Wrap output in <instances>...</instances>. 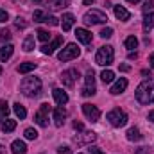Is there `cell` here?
<instances>
[{
  "mask_svg": "<svg viewBox=\"0 0 154 154\" xmlns=\"http://www.w3.org/2000/svg\"><path fill=\"white\" fill-rule=\"evenodd\" d=\"M52 95H54V100H56L57 106H65V104L68 102V95H66V91H63L61 88H54V90H52Z\"/></svg>",
  "mask_w": 154,
  "mask_h": 154,
  "instance_id": "14",
  "label": "cell"
},
{
  "mask_svg": "<svg viewBox=\"0 0 154 154\" xmlns=\"http://www.w3.org/2000/svg\"><path fill=\"white\" fill-rule=\"evenodd\" d=\"M79 54H81V48L77 47L75 43H68V45L57 54V59H59V61H70V59L79 57Z\"/></svg>",
  "mask_w": 154,
  "mask_h": 154,
  "instance_id": "6",
  "label": "cell"
},
{
  "mask_svg": "<svg viewBox=\"0 0 154 154\" xmlns=\"http://www.w3.org/2000/svg\"><path fill=\"white\" fill-rule=\"evenodd\" d=\"M134 154H149V149H145V147H140V149H138Z\"/></svg>",
  "mask_w": 154,
  "mask_h": 154,
  "instance_id": "42",
  "label": "cell"
},
{
  "mask_svg": "<svg viewBox=\"0 0 154 154\" xmlns=\"http://www.w3.org/2000/svg\"><path fill=\"white\" fill-rule=\"evenodd\" d=\"M48 113H50V106H48V104H41V106H39V111L34 115L36 124L41 125V127H47V125H48Z\"/></svg>",
  "mask_w": 154,
  "mask_h": 154,
  "instance_id": "8",
  "label": "cell"
},
{
  "mask_svg": "<svg viewBox=\"0 0 154 154\" xmlns=\"http://www.w3.org/2000/svg\"><path fill=\"white\" fill-rule=\"evenodd\" d=\"M61 20H63V22H61V27H63V31L66 32V31L72 29V25H74V22H75V16H74L72 13H66V14H63Z\"/></svg>",
  "mask_w": 154,
  "mask_h": 154,
  "instance_id": "16",
  "label": "cell"
},
{
  "mask_svg": "<svg viewBox=\"0 0 154 154\" xmlns=\"http://www.w3.org/2000/svg\"><path fill=\"white\" fill-rule=\"evenodd\" d=\"M136 100L140 104H152L154 102V77L145 79L143 82H140V86L136 88Z\"/></svg>",
  "mask_w": 154,
  "mask_h": 154,
  "instance_id": "1",
  "label": "cell"
},
{
  "mask_svg": "<svg viewBox=\"0 0 154 154\" xmlns=\"http://www.w3.org/2000/svg\"><path fill=\"white\" fill-rule=\"evenodd\" d=\"M36 34H38L39 41H48V39H50V32H48V31H45V29H38V32H36Z\"/></svg>",
  "mask_w": 154,
  "mask_h": 154,
  "instance_id": "32",
  "label": "cell"
},
{
  "mask_svg": "<svg viewBox=\"0 0 154 154\" xmlns=\"http://www.w3.org/2000/svg\"><path fill=\"white\" fill-rule=\"evenodd\" d=\"M79 79V72H77L75 68H70V70H65L63 74H61V81H63V84L65 86H74L75 84V81Z\"/></svg>",
  "mask_w": 154,
  "mask_h": 154,
  "instance_id": "11",
  "label": "cell"
},
{
  "mask_svg": "<svg viewBox=\"0 0 154 154\" xmlns=\"http://www.w3.org/2000/svg\"><path fill=\"white\" fill-rule=\"evenodd\" d=\"M82 22L86 23V25H95V23H106L108 22V16L102 13V11H99V9H91V11H88L84 16H82Z\"/></svg>",
  "mask_w": 154,
  "mask_h": 154,
  "instance_id": "4",
  "label": "cell"
},
{
  "mask_svg": "<svg viewBox=\"0 0 154 154\" xmlns=\"http://www.w3.org/2000/svg\"><path fill=\"white\" fill-rule=\"evenodd\" d=\"M0 154H4V147L2 145H0Z\"/></svg>",
  "mask_w": 154,
  "mask_h": 154,
  "instance_id": "50",
  "label": "cell"
},
{
  "mask_svg": "<svg viewBox=\"0 0 154 154\" xmlns=\"http://www.w3.org/2000/svg\"><path fill=\"white\" fill-rule=\"evenodd\" d=\"M129 4H136V2H140V0H127Z\"/></svg>",
  "mask_w": 154,
  "mask_h": 154,
  "instance_id": "49",
  "label": "cell"
},
{
  "mask_svg": "<svg viewBox=\"0 0 154 154\" xmlns=\"http://www.w3.org/2000/svg\"><path fill=\"white\" fill-rule=\"evenodd\" d=\"M52 118H54V124H56L57 127H61V125L65 124V118H66L65 108H63V106H57V108L52 111Z\"/></svg>",
  "mask_w": 154,
  "mask_h": 154,
  "instance_id": "12",
  "label": "cell"
},
{
  "mask_svg": "<svg viewBox=\"0 0 154 154\" xmlns=\"http://www.w3.org/2000/svg\"><path fill=\"white\" fill-rule=\"evenodd\" d=\"M22 20H23V18H20V16L16 18V27H20V29H23V27H25V22H22Z\"/></svg>",
  "mask_w": 154,
  "mask_h": 154,
  "instance_id": "40",
  "label": "cell"
},
{
  "mask_svg": "<svg viewBox=\"0 0 154 154\" xmlns=\"http://www.w3.org/2000/svg\"><path fill=\"white\" fill-rule=\"evenodd\" d=\"M84 81H86V84H84V88L81 90V93H82L84 97L95 95V72H93V70H88Z\"/></svg>",
  "mask_w": 154,
  "mask_h": 154,
  "instance_id": "7",
  "label": "cell"
},
{
  "mask_svg": "<svg viewBox=\"0 0 154 154\" xmlns=\"http://www.w3.org/2000/svg\"><path fill=\"white\" fill-rule=\"evenodd\" d=\"M125 88H127V79H124V77H120V79L116 81L115 84L111 86V90H109V91H111L113 95H120L122 91H125Z\"/></svg>",
  "mask_w": 154,
  "mask_h": 154,
  "instance_id": "15",
  "label": "cell"
},
{
  "mask_svg": "<svg viewBox=\"0 0 154 154\" xmlns=\"http://www.w3.org/2000/svg\"><path fill=\"white\" fill-rule=\"evenodd\" d=\"M20 90L25 97H38L41 93V81L38 77H25L20 84Z\"/></svg>",
  "mask_w": 154,
  "mask_h": 154,
  "instance_id": "2",
  "label": "cell"
},
{
  "mask_svg": "<svg viewBox=\"0 0 154 154\" xmlns=\"http://www.w3.org/2000/svg\"><path fill=\"white\" fill-rule=\"evenodd\" d=\"M124 45H125V48L133 50V48H136V47H138V39L134 38V36H129V38L124 41Z\"/></svg>",
  "mask_w": 154,
  "mask_h": 154,
  "instance_id": "29",
  "label": "cell"
},
{
  "mask_svg": "<svg viewBox=\"0 0 154 154\" xmlns=\"http://www.w3.org/2000/svg\"><path fill=\"white\" fill-rule=\"evenodd\" d=\"M34 2H39V0H34Z\"/></svg>",
  "mask_w": 154,
  "mask_h": 154,
  "instance_id": "52",
  "label": "cell"
},
{
  "mask_svg": "<svg viewBox=\"0 0 154 154\" xmlns=\"http://www.w3.org/2000/svg\"><path fill=\"white\" fill-rule=\"evenodd\" d=\"M90 152H91V154H104L99 147H90Z\"/></svg>",
  "mask_w": 154,
  "mask_h": 154,
  "instance_id": "41",
  "label": "cell"
},
{
  "mask_svg": "<svg viewBox=\"0 0 154 154\" xmlns=\"http://www.w3.org/2000/svg\"><path fill=\"white\" fill-rule=\"evenodd\" d=\"M0 129H2L4 133H11V131H14V129H16V120L5 118V120L0 124Z\"/></svg>",
  "mask_w": 154,
  "mask_h": 154,
  "instance_id": "22",
  "label": "cell"
},
{
  "mask_svg": "<svg viewBox=\"0 0 154 154\" xmlns=\"http://www.w3.org/2000/svg\"><path fill=\"white\" fill-rule=\"evenodd\" d=\"M113 11H115V16L118 20H122V22H127V20L131 18V13H129L125 7H122V5H115Z\"/></svg>",
  "mask_w": 154,
  "mask_h": 154,
  "instance_id": "17",
  "label": "cell"
},
{
  "mask_svg": "<svg viewBox=\"0 0 154 154\" xmlns=\"http://www.w3.org/2000/svg\"><path fill=\"white\" fill-rule=\"evenodd\" d=\"M95 140H97V134H95L93 131H82L81 134L74 136V142H75L77 145H90V143L95 142Z\"/></svg>",
  "mask_w": 154,
  "mask_h": 154,
  "instance_id": "9",
  "label": "cell"
},
{
  "mask_svg": "<svg viewBox=\"0 0 154 154\" xmlns=\"http://www.w3.org/2000/svg\"><path fill=\"white\" fill-rule=\"evenodd\" d=\"M13 109H14V113H16V116H18L20 120H23V118L27 116V109H25V108H23V106H22L20 102H16Z\"/></svg>",
  "mask_w": 154,
  "mask_h": 154,
  "instance_id": "28",
  "label": "cell"
},
{
  "mask_svg": "<svg viewBox=\"0 0 154 154\" xmlns=\"http://www.w3.org/2000/svg\"><path fill=\"white\" fill-rule=\"evenodd\" d=\"M152 27H154V13H145V16H143V31L149 32Z\"/></svg>",
  "mask_w": 154,
  "mask_h": 154,
  "instance_id": "23",
  "label": "cell"
},
{
  "mask_svg": "<svg viewBox=\"0 0 154 154\" xmlns=\"http://www.w3.org/2000/svg\"><path fill=\"white\" fill-rule=\"evenodd\" d=\"M0 74H2V66H0Z\"/></svg>",
  "mask_w": 154,
  "mask_h": 154,
  "instance_id": "51",
  "label": "cell"
},
{
  "mask_svg": "<svg viewBox=\"0 0 154 154\" xmlns=\"http://www.w3.org/2000/svg\"><path fill=\"white\" fill-rule=\"evenodd\" d=\"M113 57H115V52H113V47L111 45H104L97 50V56H95V63L100 65V66H109L113 63Z\"/></svg>",
  "mask_w": 154,
  "mask_h": 154,
  "instance_id": "3",
  "label": "cell"
},
{
  "mask_svg": "<svg viewBox=\"0 0 154 154\" xmlns=\"http://www.w3.org/2000/svg\"><path fill=\"white\" fill-rule=\"evenodd\" d=\"M149 63H151V68L154 70V54L151 56V57H149Z\"/></svg>",
  "mask_w": 154,
  "mask_h": 154,
  "instance_id": "46",
  "label": "cell"
},
{
  "mask_svg": "<svg viewBox=\"0 0 154 154\" xmlns=\"http://www.w3.org/2000/svg\"><path fill=\"white\" fill-rule=\"evenodd\" d=\"M25 138H27V140H36V138H38V131L32 129V127H27V129H25Z\"/></svg>",
  "mask_w": 154,
  "mask_h": 154,
  "instance_id": "31",
  "label": "cell"
},
{
  "mask_svg": "<svg viewBox=\"0 0 154 154\" xmlns=\"http://www.w3.org/2000/svg\"><path fill=\"white\" fill-rule=\"evenodd\" d=\"M7 20H9V14H7V11L0 9V23H4V22H7Z\"/></svg>",
  "mask_w": 154,
  "mask_h": 154,
  "instance_id": "37",
  "label": "cell"
},
{
  "mask_svg": "<svg viewBox=\"0 0 154 154\" xmlns=\"http://www.w3.org/2000/svg\"><path fill=\"white\" fill-rule=\"evenodd\" d=\"M7 115H9V104L5 100H0V124L7 118Z\"/></svg>",
  "mask_w": 154,
  "mask_h": 154,
  "instance_id": "26",
  "label": "cell"
},
{
  "mask_svg": "<svg viewBox=\"0 0 154 154\" xmlns=\"http://www.w3.org/2000/svg\"><path fill=\"white\" fill-rule=\"evenodd\" d=\"M34 45H36V39H34V36H27L22 47H23V50H25V52H31V50H34Z\"/></svg>",
  "mask_w": 154,
  "mask_h": 154,
  "instance_id": "27",
  "label": "cell"
},
{
  "mask_svg": "<svg viewBox=\"0 0 154 154\" xmlns=\"http://www.w3.org/2000/svg\"><path fill=\"white\" fill-rule=\"evenodd\" d=\"M127 140H129V142H140V140H142L140 129H138V127H131V129L127 131Z\"/></svg>",
  "mask_w": 154,
  "mask_h": 154,
  "instance_id": "24",
  "label": "cell"
},
{
  "mask_svg": "<svg viewBox=\"0 0 154 154\" xmlns=\"http://www.w3.org/2000/svg\"><path fill=\"white\" fill-rule=\"evenodd\" d=\"M154 7V0H145L143 2V13H151Z\"/></svg>",
  "mask_w": 154,
  "mask_h": 154,
  "instance_id": "36",
  "label": "cell"
},
{
  "mask_svg": "<svg viewBox=\"0 0 154 154\" xmlns=\"http://www.w3.org/2000/svg\"><path fill=\"white\" fill-rule=\"evenodd\" d=\"M11 38V32L9 31H0V39L2 41H5V39H9Z\"/></svg>",
  "mask_w": 154,
  "mask_h": 154,
  "instance_id": "39",
  "label": "cell"
},
{
  "mask_svg": "<svg viewBox=\"0 0 154 154\" xmlns=\"http://www.w3.org/2000/svg\"><path fill=\"white\" fill-rule=\"evenodd\" d=\"M70 5V0H48V7L52 11H59V9H65Z\"/></svg>",
  "mask_w": 154,
  "mask_h": 154,
  "instance_id": "21",
  "label": "cell"
},
{
  "mask_svg": "<svg viewBox=\"0 0 154 154\" xmlns=\"http://www.w3.org/2000/svg\"><path fill=\"white\" fill-rule=\"evenodd\" d=\"M75 36H77V39H79L81 43H84V45L91 43V32H90V31H86V29H77Z\"/></svg>",
  "mask_w": 154,
  "mask_h": 154,
  "instance_id": "20",
  "label": "cell"
},
{
  "mask_svg": "<svg viewBox=\"0 0 154 154\" xmlns=\"http://www.w3.org/2000/svg\"><path fill=\"white\" fill-rule=\"evenodd\" d=\"M34 68H36V63L29 61V63H22L16 70H18V74H29V72H32Z\"/></svg>",
  "mask_w": 154,
  "mask_h": 154,
  "instance_id": "25",
  "label": "cell"
},
{
  "mask_svg": "<svg viewBox=\"0 0 154 154\" xmlns=\"http://www.w3.org/2000/svg\"><path fill=\"white\" fill-rule=\"evenodd\" d=\"M61 41H63V38L61 36H57V38H54L50 43H47V45H43L41 47V52L43 54H47V56H50V54H54V50L61 45Z\"/></svg>",
  "mask_w": 154,
  "mask_h": 154,
  "instance_id": "13",
  "label": "cell"
},
{
  "mask_svg": "<svg viewBox=\"0 0 154 154\" xmlns=\"http://www.w3.org/2000/svg\"><path fill=\"white\" fill-rule=\"evenodd\" d=\"M136 57H138L136 52H129V59H136Z\"/></svg>",
  "mask_w": 154,
  "mask_h": 154,
  "instance_id": "45",
  "label": "cell"
},
{
  "mask_svg": "<svg viewBox=\"0 0 154 154\" xmlns=\"http://www.w3.org/2000/svg\"><path fill=\"white\" fill-rule=\"evenodd\" d=\"M11 152L13 154H25L27 152V145H25V142H22V140H14V142L11 143Z\"/></svg>",
  "mask_w": 154,
  "mask_h": 154,
  "instance_id": "19",
  "label": "cell"
},
{
  "mask_svg": "<svg viewBox=\"0 0 154 154\" xmlns=\"http://www.w3.org/2000/svg\"><path fill=\"white\" fill-rule=\"evenodd\" d=\"M106 118L109 120V124H111L113 127H124V125L127 124V115H125L122 109H118V108L111 109V111L106 115Z\"/></svg>",
  "mask_w": 154,
  "mask_h": 154,
  "instance_id": "5",
  "label": "cell"
},
{
  "mask_svg": "<svg viewBox=\"0 0 154 154\" xmlns=\"http://www.w3.org/2000/svg\"><path fill=\"white\" fill-rule=\"evenodd\" d=\"M45 23L50 25V27H56V25H59V20H57L56 16H48V14H47V16H45Z\"/></svg>",
  "mask_w": 154,
  "mask_h": 154,
  "instance_id": "33",
  "label": "cell"
},
{
  "mask_svg": "<svg viewBox=\"0 0 154 154\" xmlns=\"http://www.w3.org/2000/svg\"><path fill=\"white\" fill-rule=\"evenodd\" d=\"M57 152H59V154H72V149H70V147H66V145H61V147L57 149Z\"/></svg>",
  "mask_w": 154,
  "mask_h": 154,
  "instance_id": "38",
  "label": "cell"
},
{
  "mask_svg": "<svg viewBox=\"0 0 154 154\" xmlns=\"http://www.w3.org/2000/svg\"><path fill=\"white\" fill-rule=\"evenodd\" d=\"M93 2H95V0H82V4H84V5H91Z\"/></svg>",
  "mask_w": 154,
  "mask_h": 154,
  "instance_id": "48",
  "label": "cell"
},
{
  "mask_svg": "<svg viewBox=\"0 0 154 154\" xmlns=\"http://www.w3.org/2000/svg\"><path fill=\"white\" fill-rule=\"evenodd\" d=\"M120 70H122V72H129L131 66H129V65H120Z\"/></svg>",
  "mask_w": 154,
  "mask_h": 154,
  "instance_id": "43",
  "label": "cell"
},
{
  "mask_svg": "<svg viewBox=\"0 0 154 154\" xmlns=\"http://www.w3.org/2000/svg\"><path fill=\"white\" fill-rule=\"evenodd\" d=\"M100 79H102L104 82H111V81L115 79V74H113L111 70H104V72L100 74Z\"/></svg>",
  "mask_w": 154,
  "mask_h": 154,
  "instance_id": "30",
  "label": "cell"
},
{
  "mask_svg": "<svg viewBox=\"0 0 154 154\" xmlns=\"http://www.w3.org/2000/svg\"><path fill=\"white\" fill-rule=\"evenodd\" d=\"M45 16H47V14H45V13H43V11H34V14H32V18H34V22H45Z\"/></svg>",
  "mask_w": 154,
  "mask_h": 154,
  "instance_id": "34",
  "label": "cell"
},
{
  "mask_svg": "<svg viewBox=\"0 0 154 154\" xmlns=\"http://www.w3.org/2000/svg\"><path fill=\"white\" fill-rule=\"evenodd\" d=\"M147 118H149L151 122H154V109H152V111H149V116H147Z\"/></svg>",
  "mask_w": 154,
  "mask_h": 154,
  "instance_id": "47",
  "label": "cell"
},
{
  "mask_svg": "<svg viewBox=\"0 0 154 154\" xmlns=\"http://www.w3.org/2000/svg\"><path fill=\"white\" fill-rule=\"evenodd\" d=\"M74 127L77 131H82V124H79V122H74Z\"/></svg>",
  "mask_w": 154,
  "mask_h": 154,
  "instance_id": "44",
  "label": "cell"
},
{
  "mask_svg": "<svg viewBox=\"0 0 154 154\" xmlns=\"http://www.w3.org/2000/svg\"><path fill=\"white\" fill-rule=\"evenodd\" d=\"M13 50H14V47H13L11 43L2 45V47H0V61H2V63H4V61H7V59L13 56Z\"/></svg>",
  "mask_w": 154,
  "mask_h": 154,
  "instance_id": "18",
  "label": "cell"
},
{
  "mask_svg": "<svg viewBox=\"0 0 154 154\" xmlns=\"http://www.w3.org/2000/svg\"><path fill=\"white\" fill-rule=\"evenodd\" d=\"M100 36H102L104 39L111 38V36H113V29H111V27H106V29H102V31H100Z\"/></svg>",
  "mask_w": 154,
  "mask_h": 154,
  "instance_id": "35",
  "label": "cell"
},
{
  "mask_svg": "<svg viewBox=\"0 0 154 154\" xmlns=\"http://www.w3.org/2000/svg\"><path fill=\"white\" fill-rule=\"evenodd\" d=\"M82 113L91 122H99V118H100V109L93 104H82Z\"/></svg>",
  "mask_w": 154,
  "mask_h": 154,
  "instance_id": "10",
  "label": "cell"
}]
</instances>
